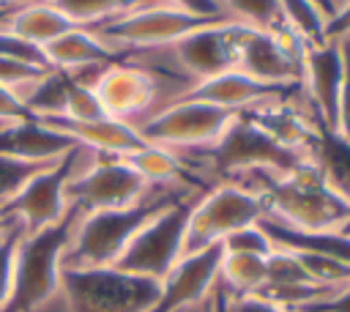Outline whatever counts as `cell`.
<instances>
[{"instance_id": "6da1fadb", "label": "cell", "mask_w": 350, "mask_h": 312, "mask_svg": "<svg viewBox=\"0 0 350 312\" xmlns=\"http://www.w3.org/2000/svg\"><path fill=\"white\" fill-rule=\"evenodd\" d=\"M246 189L262 197L265 216L304 233H342L350 219V203L336 197L320 178L317 167L309 161L298 164L284 175L252 172L235 178Z\"/></svg>"}, {"instance_id": "7a4b0ae2", "label": "cell", "mask_w": 350, "mask_h": 312, "mask_svg": "<svg viewBox=\"0 0 350 312\" xmlns=\"http://www.w3.org/2000/svg\"><path fill=\"white\" fill-rule=\"evenodd\" d=\"M202 194L183 186H153L139 203L129 208H109V211H90L82 213L74 230V238L63 255L66 268H98V265H115V260L123 255L129 241L164 208L172 203Z\"/></svg>"}, {"instance_id": "3957f363", "label": "cell", "mask_w": 350, "mask_h": 312, "mask_svg": "<svg viewBox=\"0 0 350 312\" xmlns=\"http://www.w3.org/2000/svg\"><path fill=\"white\" fill-rule=\"evenodd\" d=\"M82 211L68 205V211L49 227L25 233L16 244L11 293L0 312H33L46 304L55 290H60V268L63 255L74 238L77 222Z\"/></svg>"}, {"instance_id": "277c9868", "label": "cell", "mask_w": 350, "mask_h": 312, "mask_svg": "<svg viewBox=\"0 0 350 312\" xmlns=\"http://www.w3.org/2000/svg\"><path fill=\"white\" fill-rule=\"evenodd\" d=\"M159 282L126 274L115 265L60 268V290L68 312H148L159 298Z\"/></svg>"}, {"instance_id": "5b68a950", "label": "cell", "mask_w": 350, "mask_h": 312, "mask_svg": "<svg viewBox=\"0 0 350 312\" xmlns=\"http://www.w3.org/2000/svg\"><path fill=\"white\" fill-rule=\"evenodd\" d=\"M262 216H265V205L254 189H246L232 181H216L208 192H202L191 203L183 233V255H194L208 246H216L230 233L257 224Z\"/></svg>"}, {"instance_id": "8992f818", "label": "cell", "mask_w": 350, "mask_h": 312, "mask_svg": "<svg viewBox=\"0 0 350 312\" xmlns=\"http://www.w3.org/2000/svg\"><path fill=\"white\" fill-rule=\"evenodd\" d=\"M238 112L194 101V99H175L167 107L156 109L145 120L137 123L139 137L148 145L170 148L175 153H202L211 151Z\"/></svg>"}, {"instance_id": "52a82bcc", "label": "cell", "mask_w": 350, "mask_h": 312, "mask_svg": "<svg viewBox=\"0 0 350 312\" xmlns=\"http://www.w3.org/2000/svg\"><path fill=\"white\" fill-rule=\"evenodd\" d=\"M232 16H208V14H194L170 3H153V5H142L137 11H129L123 16H115L104 25L90 27L104 44H109L118 52H129V49H167L175 41H180L183 36L224 22Z\"/></svg>"}, {"instance_id": "ba28073f", "label": "cell", "mask_w": 350, "mask_h": 312, "mask_svg": "<svg viewBox=\"0 0 350 312\" xmlns=\"http://www.w3.org/2000/svg\"><path fill=\"white\" fill-rule=\"evenodd\" d=\"M200 194L183 197L156 213L123 249V255L115 260V268L137 276H148L161 282L170 268L180 260L183 255V233H186V219L191 211V203Z\"/></svg>"}, {"instance_id": "9c48e42d", "label": "cell", "mask_w": 350, "mask_h": 312, "mask_svg": "<svg viewBox=\"0 0 350 312\" xmlns=\"http://www.w3.org/2000/svg\"><path fill=\"white\" fill-rule=\"evenodd\" d=\"M82 145L71 148L60 159H55L49 167L36 172L11 200L0 205V216L5 224H19L25 233L44 230L55 224L66 211V183L71 175H77V161L82 156Z\"/></svg>"}, {"instance_id": "30bf717a", "label": "cell", "mask_w": 350, "mask_h": 312, "mask_svg": "<svg viewBox=\"0 0 350 312\" xmlns=\"http://www.w3.org/2000/svg\"><path fill=\"white\" fill-rule=\"evenodd\" d=\"M150 189L153 186L123 156L96 153L93 164L71 175L66 183V203L77 205L82 213L129 208L139 203Z\"/></svg>"}, {"instance_id": "8fae6325", "label": "cell", "mask_w": 350, "mask_h": 312, "mask_svg": "<svg viewBox=\"0 0 350 312\" xmlns=\"http://www.w3.org/2000/svg\"><path fill=\"white\" fill-rule=\"evenodd\" d=\"M306 44L287 30L246 27L235 68L265 85H301Z\"/></svg>"}, {"instance_id": "7c38bea8", "label": "cell", "mask_w": 350, "mask_h": 312, "mask_svg": "<svg viewBox=\"0 0 350 312\" xmlns=\"http://www.w3.org/2000/svg\"><path fill=\"white\" fill-rule=\"evenodd\" d=\"M93 90H96L107 118L137 126L139 120H145L148 115H153L159 109L161 77L153 68L120 60V63L107 66L98 74Z\"/></svg>"}, {"instance_id": "4fadbf2b", "label": "cell", "mask_w": 350, "mask_h": 312, "mask_svg": "<svg viewBox=\"0 0 350 312\" xmlns=\"http://www.w3.org/2000/svg\"><path fill=\"white\" fill-rule=\"evenodd\" d=\"M246 27L249 25H243V22L224 19V22H216V25H208V27H200V30L183 36L180 41H175L167 49H170V57L175 60L178 71L186 74L189 79L200 82V79H208V77L235 68L241 38H243Z\"/></svg>"}, {"instance_id": "5bb4252c", "label": "cell", "mask_w": 350, "mask_h": 312, "mask_svg": "<svg viewBox=\"0 0 350 312\" xmlns=\"http://www.w3.org/2000/svg\"><path fill=\"white\" fill-rule=\"evenodd\" d=\"M221 255H224L221 244L208 246L194 255H183L170 268V274L159 282L161 285L159 298L148 312H189V309L200 307L211 296V290L219 279Z\"/></svg>"}, {"instance_id": "9a60e30c", "label": "cell", "mask_w": 350, "mask_h": 312, "mask_svg": "<svg viewBox=\"0 0 350 312\" xmlns=\"http://www.w3.org/2000/svg\"><path fill=\"white\" fill-rule=\"evenodd\" d=\"M301 90L320 123V129H336V104L342 90V47L339 41H325L320 47H306Z\"/></svg>"}, {"instance_id": "2e32d148", "label": "cell", "mask_w": 350, "mask_h": 312, "mask_svg": "<svg viewBox=\"0 0 350 312\" xmlns=\"http://www.w3.org/2000/svg\"><path fill=\"white\" fill-rule=\"evenodd\" d=\"M298 90H301V85H265V82H257L238 68H230V71H221L216 77L194 82L180 99L205 101V104H213V107H221L230 112H246V109L265 104V101L290 99Z\"/></svg>"}, {"instance_id": "e0dca14e", "label": "cell", "mask_w": 350, "mask_h": 312, "mask_svg": "<svg viewBox=\"0 0 350 312\" xmlns=\"http://www.w3.org/2000/svg\"><path fill=\"white\" fill-rule=\"evenodd\" d=\"M44 126L71 137L77 145L93 151V153H107V156H131L148 142L139 137L137 126L112 120V118H98V120H71L63 115H46L38 118Z\"/></svg>"}, {"instance_id": "ac0fdd59", "label": "cell", "mask_w": 350, "mask_h": 312, "mask_svg": "<svg viewBox=\"0 0 350 312\" xmlns=\"http://www.w3.org/2000/svg\"><path fill=\"white\" fill-rule=\"evenodd\" d=\"M77 148V142L49 126H44L38 118L14 120L0 129V156L22 159V161H55L63 153Z\"/></svg>"}, {"instance_id": "d6986e66", "label": "cell", "mask_w": 350, "mask_h": 312, "mask_svg": "<svg viewBox=\"0 0 350 312\" xmlns=\"http://www.w3.org/2000/svg\"><path fill=\"white\" fill-rule=\"evenodd\" d=\"M44 52H46V60L52 68H66V71L109 66V63L123 60V52L104 44L90 27H71L68 33H63L60 38L46 44Z\"/></svg>"}, {"instance_id": "ffe728a7", "label": "cell", "mask_w": 350, "mask_h": 312, "mask_svg": "<svg viewBox=\"0 0 350 312\" xmlns=\"http://www.w3.org/2000/svg\"><path fill=\"white\" fill-rule=\"evenodd\" d=\"M0 27H5L8 33L36 44V47H46L55 38H60L63 33H68L71 27H77L66 14H60L49 0H33L16 8H8L0 19Z\"/></svg>"}, {"instance_id": "44dd1931", "label": "cell", "mask_w": 350, "mask_h": 312, "mask_svg": "<svg viewBox=\"0 0 350 312\" xmlns=\"http://www.w3.org/2000/svg\"><path fill=\"white\" fill-rule=\"evenodd\" d=\"M260 227L268 233V238L279 249L323 255V257H334V260L350 265V235H345V233H304V230L284 227L268 216L260 219Z\"/></svg>"}, {"instance_id": "7402d4cb", "label": "cell", "mask_w": 350, "mask_h": 312, "mask_svg": "<svg viewBox=\"0 0 350 312\" xmlns=\"http://www.w3.org/2000/svg\"><path fill=\"white\" fill-rule=\"evenodd\" d=\"M309 159L317 167L323 183L336 197H342L345 203H350V142L342 140L336 131L320 129L317 131V140L312 145Z\"/></svg>"}, {"instance_id": "603a6c76", "label": "cell", "mask_w": 350, "mask_h": 312, "mask_svg": "<svg viewBox=\"0 0 350 312\" xmlns=\"http://www.w3.org/2000/svg\"><path fill=\"white\" fill-rule=\"evenodd\" d=\"M219 282L230 296H254L265 285V257L246 252H224Z\"/></svg>"}, {"instance_id": "cb8c5ba5", "label": "cell", "mask_w": 350, "mask_h": 312, "mask_svg": "<svg viewBox=\"0 0 350 312\" xmlns=\"http://www.w3.org/2000/svg\"><path fill=\"white\" fill-rule=\"evenodd\" d=\"M60 14H66L77 27H96L142 5L164 3V0H49Z\"/></svg>"}, {"instance_id": "d4e9b609", "label": "cell", "mask_w": 350, "mask_h": 312, "mask_svg": "<svg viewBox=\"0 0 350 312\" xmlns=\"http://www.w3.org/2000/svg\"><path fill=\"white\" fill-rule=\"evenodd\" d=\"M284 25L306 44V47H320L325 44V27L328 16L312 3V0H279Z\"/></svg>"}, {"instance_id": "484cf974", "label": "cell", "mask_w": 350, "mask_h": 312, "mask_svg": "<svg viewBox=\"0 0 350 312\" xmlns=\"http://www.w3.org/2000/svg\"><path fill=\"white\" fill-rule=\"evenodd\" d=\"M219 5L235 19L257 30H287L279 0H219Z\"/></svg>"}, {"instance_id": "4316f807", "label": "cell", "mask_w": 350, "mask_h": 312, "mask_svg": "<svg viewBox=\"0 0 350 312\" xmlns=\"http://www.w3.org/2000/svg\"><path fill=\"white\" fill-rule=\"evenodd\" d=\"M63 118H71V120H98V118H107L96 90L90 85H85L77 71H74V85L68 88V96H66Z\"/></svg>"}, {"instance_id": "83f0119b", "label": "cell", "mask_w": 350, "mask_h": 312, "mask_svg": "<svg viewBox=\"0 0 350 312\" xmlns=\"http://www.w3.org/2000/svg\"><path fill=\"white\" fill-rule=\"evenodd\" d=\"M52 161H22V159L0 156V205L11 200L36 172H41Z\"/></svg>"}, {"instance_id": "f1b7e54d", "label": "cell", "mask_w": 350, "mask_h": 312, "mask_svg": "<svg viewBox=\"0 0 350 312\" xmlns=\"http://www.w3.org/2000/svg\"><path fill=\"white\" fill-rule=\"evenodd\" d=\"M221 249L224 252H246V255H260V257H268L276 246L273 241L268 238V233L257 224H249V227H241L235 233H230L224 241H221Z\"/></svg>"}, {"instance_id": "f546056e", "label": "cell", "mask_w": 350, "mask_h": 312, "mask_svg": "<svg viewBox=\"0 0 350 312\" xmlns=\"http://www.w3.org/2000/svg\"><path fill=\"white\" fill-rule=\"evenodd\" d=\"M0 55L11 57V60H19V63H27V66H36V68H52L49 60H46V52L41 47L8 33L5 27H0Z\"/></svg>"}, {"instance_id": "4dcf8cb0", "label": "cell", "mask_w": 350, "mask_h": 312, "mask_svg": "<svg viewBox=\"0 0 350 312\" xmlns=\"http://www.w3.org/2000/svg\"><path fill=\"white\" fill-rule=\"evenodd\" d=\"M49 71L52 68H36V66H27V63H19V60H11V57H3L0 55V85L3 88H11L16 93L22 88H33Z\"/></svg>"}, {"instance_id": "1f68e13d", "label": "cell", "mask_w": 350, "mask_h": 312, "mask_svg": "<svg viewBox=\"0 0 350 312\" xmlns=\"http://www.w3.org/2000/svg\"><path fill=\"white\" fill-rule=\"evenodd\" d=\"M342 47V90L336 104V134L350 142V38L339 41Z\"/></svg>"}, {"instance_id": "d6a6232c", "label": "cell", "mask_w": 350, "mask_h": 312, "mask_svg": "<svg viewBox=\"0 0 350 312\" xmlns=\"http://www.w3.org/2000/svg\"><path fill=\"white\" fill-rule=\"evenodd\" d=\"M25 235V230L19 224H11L8 233L0 238V309L8 301L11 293V274H14V255H16V244Z\"/></svg>"}, {"instance_id": "836d02e7", "label": "cell", "mask_w": 350, "mask_h": 312, "mask_svg": "<svg viewBox=\"0 0 350 312\" xmlns=\"http://www.w3.org/2000/svg\"><path fill=\"white\" fill-rule=\"evenodd\" d=\"M27 118H33V115L27 112V107L22 101V93L0 85V120L14 123V120H27Z\"/></svg>"}, {"instance_id": "e575fe53", "label": "cell", "mask_w": 350, "mask_h": 312, "mask_svg": "<svg viewBox=\"0 0 350 312\" xmlns=\"http://www.w3.org/2000/svg\"><path fill=\"white\" fill-rule=\"evenodd\" d=\"M342 38H350V0L339 3L336 14L325 27V41H342Z\"/></svg>"}, {"instance_id": "d590c367", "label": "cell", "mask_w": 350, "mask_h": 312, "mask_svg": "<svg viewBox=\"0 0 350 312\" xmlns=\"http://www.w3.org/2000/svg\"><path fill=\"white\" fill-rule=\"evenodd\" d=\"M230 312H290L260 296H230Z\"/></svg>"}, {"instance_id": "8d00e7d4", "label": "cell", "mask_w": 350, "mask_h": 312, "mask_svg": "<svg viewBox=\"0 0 350 312\" xmlns=\"http://www.w3.org/2000/svg\"><path fill=\"white\" fill-rule=\"evenodd\" d=\"M170 5H178V8H186V11H194V14H208V16H224L227 11L219 5V0H164ZM230 16V14H227Z\"/></svg>"}, {"instance_id": "74e56055", "label": "cell", "mask_w": 350, "mask_h": 312, "mask_svg": "<svg viewBox=\"0 0 350 312\" xmlns=\"http://www.w3.org/2000/svg\"><path fill=\"white\" fill-rule=\"evenodd\" d=\"M312 3H314V5L328 16V22H331V16L336 14V0H312Z\"/></svg>"}, {"instance_id": "f35d334b", "label": "cell", "mask_w": 350, "mask_h": 312, "mask_svg": "<svg viewBox=\"0 0 350 312\" xmlns=\"http://www.w3.org/2000/svg\"><path fill=\"white\" fill-rule=\"evenodd\" d=\"M25 3H33V0H0V8H16V5H25Z\"/></svg>"}, {"instance_id": "ab89813d", "label": "cell", "mask_w": 350, "mask_h": 312, "mask_svg": "<svg viewBox=\"0 0 350 312\" xmlns=\"http://www.w3.org/2000/svg\"><path fill=\"white\" fill-rule=\"evenodd\" d=\"M345 235H350V219H347V224H345V230H342Z\"/></svg>"}, {"instance_id": "60d3db41", "label": "cell", "mask_w": 350, "mask_h": 312, "mask_svg": "<svg viewBox=\"0 0 350 312\" xmlns=\"http://www.w3.org/2000/svg\"><path fill=\"white\" fill-rule=\"evenodd\" d=\"M3 227H5V222H3V216H0V230H3Z\"/></svg>"}, {"instance_id": "b9f144b4", "label": "cell", "mask_w": 350, "mask_h": 312, "mask_svg": "<svg viewBox=\"0 0 350 312\" xmlns=\"http://www.w3.org/2000/svg\"><path fill=\"white\" fill-rule=\"evenodd\" d=\"M200 307H202V304H200ZM200 307H194V309H189V312H200Z\"/></svg>"}, {"instance_id": "7bdbcfd3", "label": "cell", "mask_w": 350, "mask_h": 312, "mask_svg": "<svg viewBox=\"0 0 350 312\" xmlns=\"http://www.w3.org/2000/svg\"><path fill=\"white\" fill-rule=\"evenodd\" d=\"M200 312H205V301H202V307H200Z\"/></svg>"}]
</instances>
